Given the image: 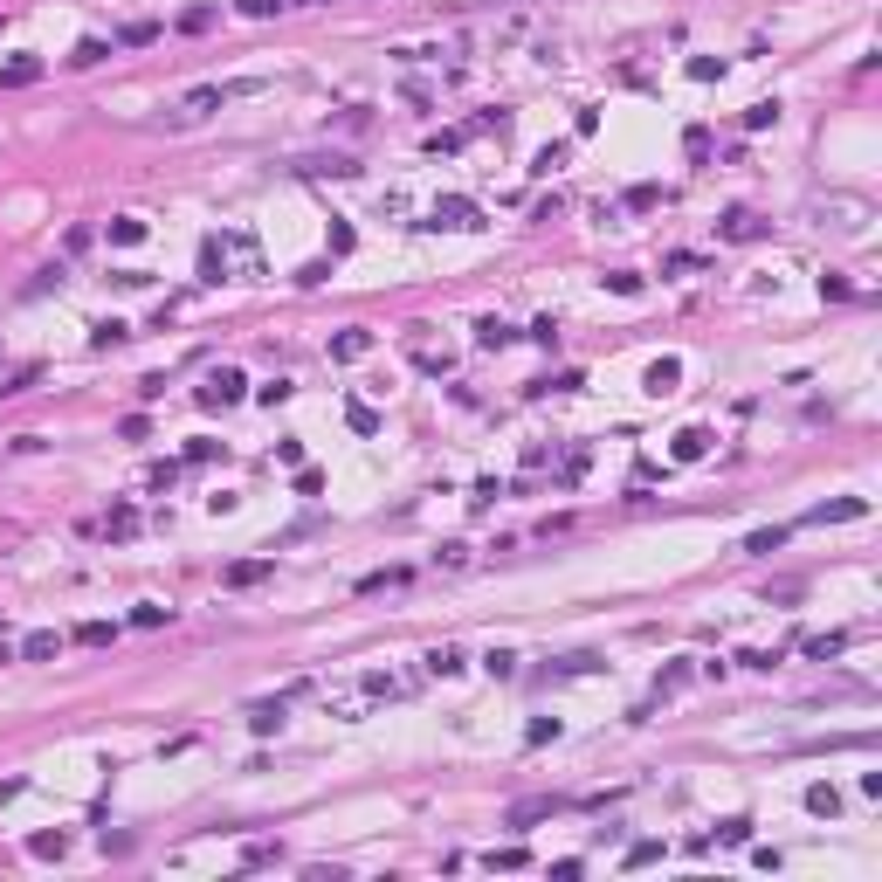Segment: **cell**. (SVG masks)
<instances>
[{
    "label": "cell",
    "mask_w": 882,
    "mask_h": 882,
    "mask_svg": "<svg viewBox=\"0 0 882 882\" xmlns=\"http://www.w3.org/2000/svg\"><path fill=\"white\" fill-rule=\"evenodd\" d=\"M241 387H249V380H241L234 365H221V372H208V387L193 393V400H200V407H234V400H241Z\"/></svg>",
    "instance_id": "2"
},
{
    "label": "cell",
    "mask_w": 882,
    "mask_h": 882,
    "mask_svg": "<svg viewBox=\"0 0 882 882\" xmlns=\"http://www.w3.org/2000/svg\"><path fill=\"white\" fill-rule=\"evenodd\" d=\"M559 166H566V145H545V152L531 159V173H538V180H551V173H559Z\"/></svg>",
    "instance_id": "23"
},
{
    "label": "cell",
    "mask_w": 882,
    "mask_h": 882,
    "mask_svg": "<svg viewBox=\"0 0 882 882\" xmlns=\"http://www.w3.org/2000/svg\"><path fill=\"white\" fill-rule=\"evenodd\" d=\"M97 352H110V345H125V324H97V338H90Z\"/></svg>",
    "instance_id": "33"
},
{
    "label": "cell",
    "mask_w": 882,
    "mask_h": 882,
    "mask_svg": "<svg viewBox=\"0 0 882 882\" xmlns=\"http://www.w3.org/2000/svg\"><path fill=\"white\" fill-rule=\"evenodd\" d=\"M359 690H365V697H400L407 682H400V675H387V669H372V675H365V682H359Z\"/></svg>",
    "instance_id": "19"
},
{
    "label": "cell",
    "mask_w": 882,
    "mask_h": 882,
    "mask_svg": "<svg viewBox=\"0 0 882 882\" xmlns=\"http://www.w3.org/2000/svg\"><path fill=\"white\" fill-rule=\"evenodd\" d=\"M752 234H758V214H745V208L724 214V241H752Z\"/></svg>",
    "instance_id": "15"
},
{
    "label": "cell",
    "mask_w": 882,
    "mask_h": 882,
    "mask_svg": "<svg viewBox=\"0 0 882 882\" xmlns=\"http://www.w3.org/2000/svg\"><path fill=\"white\" fill-rule=\"evenodd\" d=\"M380 586H407V566H387V572H365L359 593H380Z\"/></svg>",
    "instance_id": "20"
},
{
    "label": "cell",
    "mask_w": 882,
    "mask_h": 882,
    "mask_svg": "<svg viewBox=\"0 0 882 882\" xmlns=\"http://www.w3.org/2000/svg\"><path fill=\"white\" fill-rule=\"evenodd\" d=\"M283 7H290V0H241V14H256V21H262V14H283Z\"/></svg>",
    "instance_id": "35"
},
{
    "label": "cell",
    "mask_w": 882,
    "mask_h": 882,
    "mask_svg": "<svg viewBox=\"0 0 882 882\" xmlns=\"http://www.w3.org/2000/svg\"><path fill=\"white\" fill-rule=\"evenodd\" d=\"M104 531H110V538H131V531H138V510H131V503H110Z\"/></svg>",
    "instance_id": "17"
},
{
    "label": "cell",
    "mask_w": 882,
    "mask_h": 882,
    "mask_svg": "<svg viewBox=\"0 0 882 882\" xmlns=\"http://www.w3.org/2000/svg\"><path fill=\"white\" fill-rule=\"evenodd\" d=\"M738 662H745V669H772V662H779V649H745Z\"/></svg>",
    "instance_id": "34"
},
{
    "label": "cell",
    "mask_w": 882,
    "mask_h": 882,
    "mask_svg": "<svg viewBox=\"0 0 882 882\" xmlns=\"http://www.w3.org/2000/svg\"><path fill=\"white\" fill-rule=\"evenodd\" d=\"M35 77H42V62H35V55H21V62H7V69H0V90H28Z\"/></svg>",
    "instance_id": "8"
},
{
    "label": "cell",
    "mask_w": 882,
    "mask_h": 882,
    "mask_svg": "<svg viewBox=\"0 0 882 882\" xmlns=\"http://www.w3.org/2000/svg\"><path fill=\"white\" fill-rule=\"evenodd\" d=\"M483 669H490V675H518V655L496 649V655H483Z\"/></svg>",
    "instance_id": "30"
},
{
    "label": "cell",
    "mask_w": 882,
    "mask_h": 882,
    "mask_svg": "<svg viewBox=\"0 0 882 882\" xmlns=\"http://www.w3.org/2000/svg\"><path fill=\"white\" fill-rule=\"evenodd\" d=\"M110 634H118V627H110V621H83V627H77V641H90V649H104Z\"/></svg>",
    "instance_id": "27"
},
{
    "label": "cell",
    "mask_w": 882,
    "mask_h": 882,
    "mask_svg": "<svg viewBox=\"0 0 882 882\" xmlns=\"http://www.w3.org/2000/svg\"><path fill=\"white\" fill-rule=\"evenodd\" d=\"M469 669V655L455 649V641H441V649H428V675H462Z\"/></svg>",
    "instance_id": "7"
},
{
    "label": "cell",
    "mask_w": 882,
    "mask_h": 882,
    "mask_svg": "<svg viewBox=\"0 0 882 882\" xmlns=\"http://www.w3.org/2000/svg\"><path fill=\"white\" fill-rule=\"evenodd\" d=\"M269 579V559H241V566H228V586H262Z\"/></svg>",
    "instance_id": "14"
},
{
    "label": "cell",
    "mask_w": 882,
    "mask_h": 882,
    "mask_svg": "<svg viewBox=\"0 0 882 882\" xmlns=\"http://www.w3.org/2000/svg\"><path fill=\"white\" fill-rule=\"evenodd\" d=\"M834 806H841V793H834L828 779H821V786H806V813H834Z\"/></svg>",
    "instance_id": "22"
},
{
    "label": "cell",
    "mask_w": 882,
    "mask_h": 882,
    "mask_svg": "<svg viewBox=\"0 0 882 882\" xmlns=\"http://www.w3.org/2000/svg\"><path fill=\"white\" fill-rule=\"evenodd\" d=\"M55 649H62V634H55V627H35V634L21 641V655H28V662H49Z\"/></svg>",
    "instance_id": "9"
},
{
    "label": "cell",
    "mask_w": 882,
    "mask_h": 882,
    "mask_svg": "<svg viewBox=\"0 0 882 882\" xmlns=\"http://www.w3.org/2000/svg\"><path fill=\"white\" fill-rule=\"evenodd\" d=\"M600 669V655H566V662H559V675H593Z\"/></svg>",
    "instance_id": "31"
},
{
    "label": "cell",
    "mask_w": 882,
    "mask_h": 882,
    "mask_svg": "<svg viewBox=\"0 0 882 882\" xmlns=\"http://www.w3.org/2000/svg\"><path fill=\"white\" fill-rule=\"evenodd\" d=\"M283 710H290V690H283V697L249 703V724H256V731H276V724H283Z\"/></svg>",
    "instance_id": "5"
},
{
    "label": "cell",
    "mask_w": 882,
    "mask_h": 882,
    "mask_svg": "<svg viewBox=\"0 0 882 882\" xmlns=\"http://www.w3.org/2000/svg\"><path fill=\"white\" fill-rule=\"evenodd\" d=\"M510 324H503V317H483V324H476V345H483V352H503V345H510Z\"/></svg>",
    "instance_id": "10"
},
{
    "label": "cell",
    "mask_w": 882,
    "mask_h": 882,
    "mask_svg": "<svg viewBox=\"0 0 882 882\" xmlns=\"http://www.w3.org/2000/svg\"><path fill=\"white\" fill-rule=\"evenodd\" d=\"M118 42H131V49H138V42H159V21H131Z\"/></svg>",
    "instance_id": "29"
},
{
    "label": "cell",
    "mask_w": 882,
    "mask_h": 882,
    "mask_svg": "<svg viewBox=\"0 0 882 882\" xmlns=\"http://www.w3.org/2000/svg\"><path fill=\"white\" fill-rule=\"evenodd\" d=\"M779 545H786V524H772V531H752V538H745V551H758V559H772Z\"/></svg>",
    "instance_id": "18"
},
{
    "label": "cell",
    "mask_w": 882,
    "mask_h": 882,
    "mask_svg": "<svg viewBox=\"0 0 882 882\" xmlns=\"http://www.w3.org/2000/svg\"><path fill=\"white\" fill-rule=\"evenodd\" d=\"M841 649H848V634H813V641H806V655H813V662H834Z\"/></svg>",
    "instance_id": "21"
},
{
    "label": "cell",
    "mask_w": 882,
    "mask_h": 882,
    "mask_svg": "<svg viewBox=\"0 0 882 882\" xmlns=\"http://www.w3.org/2000/svg\"><path fill=\"white\" fill-rule=\"evenodd\" d=\"M365 352H372V331H338V338H331V359H338V365L365 359Z\"/></svg>",
    "instance_id": "6"
},
{
    "label": "cell",
    "mask_w": 882,
    "mask_h": 882,
    "mask_svg": "<svg viewBox=\"0 0 882 882\" xmlns=\"http://www.w3.org/2000/svg\"><path fill=\"white\" fill-rule=\"evenodd\" d=\"M110 241H118V249H138V241H145V221H138V214H118V221H110Z\"/></svg>",
    "instance_id": "12"
},
{
    "label": "cell",
    "mask_w": 882,
    "mask_h": 882,
    "mask_svg": "<svg viewBox=\"0 0 882 882\" xmlns=\"http://www.w3.org/2000/svg\"><path fill=\"white\" fill-rule=\"evenodd\" d=\"M675 387V359H662V365H649V393H669Z\"/></svg>",
    "instance_id": "28"
},
{
    "label": "cell",
    "mask_w": 882,
    "mask_h": 882,
    "mask_svg": "<svg viewBox=\"0 0 882 882\" xmlns=\"http://www.w3.org/2000/svg\"><path fill=\"white\" fill-rule=\"evenodd\" d=\"M524 862H531L524 848H490V869H524Z\"/></svg>",
    "instance_id": "32"
},
{
    "label": "cell",
    "mask_w": 882,
    "mask_h": 882,
    "mask_svg": "<svg viewBox=\"0 0 882 882\" xmlns=\"http://www.w3.org/2000/svg\"><path fill=\"white\" fill-rule=\"evenodd\" d=\"M234 269H228V234H208L200 241V283H228Z\"/></svg>",
    "instance_id": "3"
},
{
    "label": "cell",
    "mask_w": 882,
    "mask_h": 882,
    "mask_svg": "<svg viewBox=\"0 0 882 882\" xmlns=\"http://www.w3.org/2000/svg\"><path fill=\"white\" fill-rule=\"evenodd\" d=\"M745 125H752V131L779 125V97H765V104H752V110H745Z\"/></svg>",
    "instance_id": "24"
},
{
    "label": "cell",
    "mask_w": 882,
    "mask_h": 882,
    "mask_svg": "<svg viewBox=\"0 0 882 882\" xmlns=\"http://www.w3.org/2000/svg\"><path fill=\"white\" fill-rule=\"evenodd\" d=\"M428 228H448V234H462V228H483V214H476V200H462V193H448V200H435V208H428Z\"/></svg>",
    "instance_id": "1"
},
{
    "label": "cell",
    "mask_w": 882,
    "mask_h": 882,
    "mask_svg": "<svg viewBox=\"0 0 882 882\" xmlns=\"http://www.w3.org/2000/svg\"><path fill=\"white\" fill-rule=\"evenodd\" d=\"M104 55H110V42H97V35H83L77 49H69V69H97Z\"/></svg>",
    "instance_id": "11"
},
{
    "label": "cell",
    "mask_w": 882,
    "mask_h": 882,
    "mask_svg": "<svg viewBox=\"0 0 882 882\" xmlns=\"http://www.w3.org/2000/svg\"><path fill=\"white\" fill-rule=\"evenodd\" d=\"M290 7H324V0H290Z\"/></svg>",
    "instance_id": "36"
},
{
    "label": "cell",
    "mask_w": 882,
    "mask_h": 882,
    "mask_svg": "<svg viewBox=\"0 0 882 882\" xmlns=\"http://www.w3.org/2000/svg\"><path fill=\"white\" fill-rule=\"evenodd\" d=\"M649 862H662V841H634L627 848V869H649Z\"/></svg>",
    "instance_id": "26"
},
{
    "label": "cell",
    "mask_w": 882,
    "mask_h": 882,
    "mask_svg": "<svg viewBox=\"0 0 882 882\" xmlns=\"http://www.w3.org/2000/svg\"><path fill=\"white\" fill-rule=\"evenodd\" d=\"M703 448H710V435H703V428H682V435H675V462H697Z\"/></svg>",
    "instance_id": "16"
},
{
    "label": "cell",
    "mask_w": 882,
    "mask_h": 882,
    "mask_svg": "<svg viewBox=\"0 0 882 882\" xmlns=\"http://www.w3.org/2000/svg\"><path fill=\"white\" fill-rule=\"evenodd\" d=\"M869 503L862 496H841V503H821V510H806V524H848V518H862Z\"/></svg>",
    "instance_id": "4"
},
{
    "label": "cell",
    "mask_w": 882,
    "mask_h": 882,
    "mask_svg": "<svg viewBox=\"0 0 882 882\" xmlns=\"http://www.w3.org/2000/svg\"><path fill=\"white\" fill-rule=\"evenodd\" d=\"M545 813H559V800H518L510 806V828H531V821H545Z\"/></svg>",
    "instance_id": "13"
},
{
    "label": "cell",
    "mask_w": 882,
    "mask_h": 882,
    "mask_svg": "<svg viewBox=\"0 0 882 882\" xmlns=\"http://www.w3.org/2000/svg\"><path fill=\"white\" fill-rule=\"evenodd\" d=\"M28 848H35V855H42V862H55V855H62V848H69V834H35Z\"/></svg>",
    "instance_id": "25"
}]
</instances>
